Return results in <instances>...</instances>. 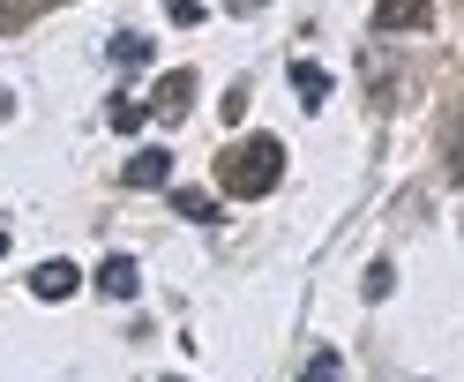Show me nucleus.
I'll return each instance as SVG.
<instances>
[{
  "label": "nucleus",
  "mask_w": 464,
  "mask_h": 382,
  "mask_svg": "<svg viewBox=\"0 0 464 382\" xmlns=\"http://www.w3.org/2000/svg\"><path fill=\"white\" fill-rule=\"evenodd\" d=\"M225 165H232V172H225V188H232V195H270V188H277V172H285V142H277V135H247Z\"/></svg>",
  "instance_id": "f257e3e1"
},
{
  "label": "nucleus",
  "mask_w": 464,
  "mask_h": 382,
  "mask_svg": "<svg viewBox=\"0 0 464 382\" xmlns=\"http://www.w3.org/2000/svg\"><path fill=\"white\" fill-rule=\"evenodd\" d=\"M75 285H82V270H75V262H61V255H53V262H38V270H31V292H38L45 308L75 300Z\"/></svg>",
  "instance_id": "f03ea898"
},
{
  "label": "nucleus",
  "mask_w": 464,
  "mask_h": 382,
  "mask_svg": "<svg viewBox=\"0 0 464 382\" xmlns=\"http://www.w3.org/2000/svg\"><path fill=\"white\" fill-rule=\"evenodd\" d=\"M98 292H105V300H135V292H142L135 255H105V262H98Z\"/></svg>",
  "instance_id": "7ed1b4c3"
},
{
  "label": "nucleus",
  "mask_w": 464,
  "mask_h": 382,
  "mask_svg": "<svg viewBox=\"0 0 464 382\" xmlns=\"http://www.w3.org/2000/svg\"><path fill=\"white\" fill-rule=\"evenodd\" d=\"M121 181H128V188H165V181H172V151H135V158L121 165Z\"/></svg>",
  "instance_id": "20e7f679"
},
{
  "label": "nucleus",
  "mask_w": 464,
  "mask_h": 382,
  "mask_svg": "<svg viewBox=\"0 0 464 382\" xmlns=\"http://www.w3.org/2000/svg\"><path fill=\"white\" fill-rule=\"evenodd\" d=\"M105 53H112V68H150V38H142V31H121Z\"/></svg>",
  "instance_id": "39448f33"
},
{
  "label": "nucleus",
  "mask_w": 464,
  "mask_h": 382,
  "mask_svg": "<svg viewBox=\"0 0 464 382\" xmlns=\"http://www.w3.org/2000/svg\"><path fill=\"white\" fill-rule=\"evenodd\" d=\"M188 98H195V75H165V83H158V113H165V121H180Z\"/></svg>",
  "instance_id": "423d86ee"
},
{
  "label": "nucleus",
  "mask_w": 464,
  "mask_h": 382,
  "mask_svg": "<svg viewBox=\"0 0 464 382\" xmlns=\"http://www.w3.org/2000/svg\"><path fill=\"white\" fill-rule=\"evenodd\" d=\"M300 382H344V352H337V345H323V352H314V360L300 367Z\"/></svg>",
  "instance_id": "0eeeda50"
},
{
  "label": "nucleus",
  "mask_w": 464,
  "mask_h": 382,
  "mask_svg": "<svg viewBox=\"0 0 464 382\" xmlns=\"http://www.w3.org/2000/svg\"><path fill=\"white\" fill-rule=\"evenodd\" d=\"M172 211H180V218H195V225H218V202L202 195V188H180V195H172Z\"/></svg>",
  "instance_id": "6e6552de"
},
{
  "label": "nucleus",
  "mask_w": 464,
  "mask_h": 382,
  "mask_svg": "<svg viewBox=\"0 0 464 382\" xmlns=\"http://www.w3.org/2000/svg\"><path fill=\"white\" fill-rule=\"evenodd\" d=\"M293 91H300L307 105H323V98H330V75L314 68V61H300V68H293Z\"/></svg>",
  "instance_id": "1a4fd4ad"
},
{
  "label": "nucleus",
  "mask_w": 464,
  "mask_h": 382,
  "mask_svg": "<svg viewBox=\"0 0 464 382\" xmlns=\"http://www.w3.org/2000/svg\"><path fill=\"white\" fill-rule=\"evenodd\" d=\"M112 128L135 135V128H142V98H112Z\"/></svg>",
  "instance_id": "9d476101"
},
{
  "label": "nucleus",
  "mask_w": 464,
  "mask_h": 382,
  "mask_svg": "<svg viewBox=\"0 0 464 382\" xmlns=\"http://www.w3.org/2000/svg\"><path fill=\"white\" fill-rule=\"evenodd\" d=\"M0 255H8V232H0Z\"/></svg>",
  "instance_id": "9b49d317"
}]
</instances>
